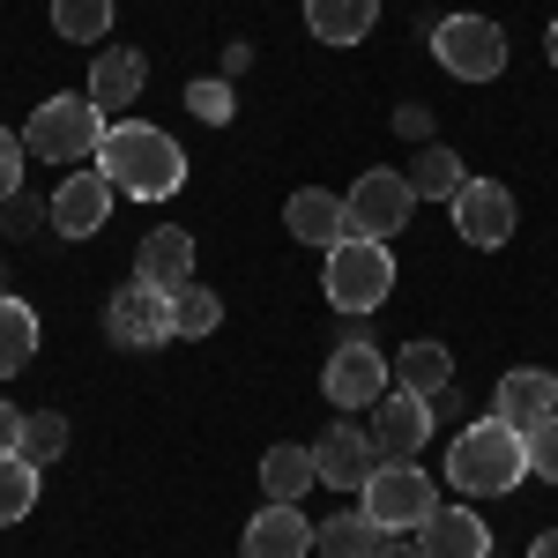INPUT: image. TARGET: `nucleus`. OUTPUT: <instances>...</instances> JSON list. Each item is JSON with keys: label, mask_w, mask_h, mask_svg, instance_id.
I'll return each instance as SVG.
<instances>
[{"label": "nucleus", "mask_w": 558, "mask_h": 558, "mask_svg": "<svg viewBox=\"0 0 558 558\" xmlns=\"http://www.w3.org/2000/svg\"><path fill=\"white\" fill-rule=\"evenodd\" d=\"M216 328H223V299L216 291H202V283L172 291V343H202Z\"/></svg>", "instance_id": "a878e982"}, {"label": "nucleus", "mask_w": 558, "mask_h": 558, "mask_svg": "<svg viewBox=\"0 0 558 558\" xmlns=\"http://www.w3.org/2000/svg\"><path fill=\"white\" fill-rule=\"evenodd\" d=\"M387 291H395L387 239H343V246H328V305L336 313H380Z\"/></svg>", "instance_id": "20e7f679"}, {"label": "nucleus", "mask_w": 558, "mask_h": 558, "mask_svg": "<svg viewBox=\"0 0 558 558\" xmlns=\"http://www.w3.org/2000/svg\"><path fill=\"white\" fill-rule=\"evenodd\" d=\"M447 209H454V231L470 239L476 254H492V246H507V239H514V194H507L499 179H470Z\"/></svg>", "instance_id": "9b49d317"}, {"label": "nucleus", "mask_w": 558, "mask_h": 558, "mask_svg": "<svg viewBox=\"0 0 558 558\" xmlns=\"http://www.w3.org/2000/svg\"><path fill=\"white\" fill-rule=\"evenodd\" d=\"M105 216H112V179L97 172V165H83L75 179H60V194H52V231H60V239H97Z\"/></svg>", "instance_id": "ddd939ff"}, {"label": "nucleus", "mask_w": 558, "mask_h": 558, "mask_svg": "<svg viewBox=\"0 0 558 558\" xmlns=\"http://www.w3.org/2000/svg\"><path fill=\"white\" fill-rule=\"evenodd\" d=\"M31 357H38V313L0 291V380H8V373H23Z\"/></svg>", "instance_id": "393cba45"}, {"label": "nucleus", "mask_w": 558, "mask_h": 558, "mask_svg": "<svg viewBox=\"0 0 558 558\" xmlns=\"http://www.w3.org/2000/svg\"><path fill=\"white\" fill-rule=\"evenodd\" d=\"M410 186H417V202H454L470 172H462V157L447 149V142H425L417 157H410Z\"/></svg>", "instance_id": "b1692460"}, {"label": "nucleus", "mask_w": 558, "mask_h": 558, "mask_svg": "<svg viewBox=\"0 0 558 558\" xmlns=\"http://www.w3.org/2000/svg\"><path fill=\"white\" fill-rule=\"evenodd\" d=\"M313 544H320V529H313L299 507L268 499V507L246 521V536H239V558H305Z\"/></svg>", "instance_id": "2eb2a0df"}, {"label": "nucleus", "mask_w": 558, "mask_h": 558, "mask_svg": "<svg viewBox=\"0 0 558 558\" xmlns=\"http://www.w3.org/2000/svg\"><path fill=\"white\" fill-rule=\"evenodd\" d=\"M45 223H52V202H38V194H15V202L0 209V231H8V239H31Z\"/></svg>", "instance_id": "7c9ffc66"}, {"label": "nucleus", "mask_w": 558, "mask_h": 558, "mask_svg": "<svg viewBox=\"0 0 558 558\" xmlns=\"http://www.w3.org/2000/svg\"><path fill=\"white\" fill-rule=\"evenodd\" d=\"M387 387H395V365H387L373 343H336L328 365H320V395H328L336 410H373Z\"/></svg>", "instance_id": "6e6552de"}, {"label": "nucleus", "mask_w": 558, "mask_h": 558, "mask_svg": "<svg viewBox=\"0 0 558 558\" xmlns=\"http://www.w3.org/2000/svg\"><path fill=\"white\" fill-rule=\"evenodd\" d=\"M105 336H112L120 350H157V343H172V299H165V291H149V283L112 291V305H105Z\"/></svg>", "instance_id": "9d476101"}, {"label": "nucleus", "mask_w": 558, "mask_h": 558, "mask_svg": "<svg viewBox=\"0 0 558 558\" xmlns=\"http://www.w3.org/2000/svg\"><path fill=\"white\" fill-rule=\"evenodd\" d=\"M105 112L89 105L83 89H52L38 112H31V128H23V149L45 157V165H89L97 157V142H105Z\"/></svg>", "instance_id": "7ed1b4c3"}, {"label": "nucleus", "mask_w": 558, "mask_h": 558, "mask_svg": "<svg viewBox=\"0 0 558 558\" xmlns=\"http://www.w3.org/2000/svg\"><path fill=\"white\" fill-rule=\"evenodd\" d=\"M395 387H410V395H425V402H439L447 387H454V357H447V343H410L402 357H395Z\"/></svg>", "instance_id": "4be33fe9"}, {"label": "nucleus", "mask_w": 558, "mask_h": 558, "mask_svg": "<svg viewBox=\"0 0 558 558\" xmlns=\"http://www.w3.org/2000/svg\"><path fill=\"white\" fill-rule=\"evenodd\" d=\"M380 521L365 514V507H343V514L320 521V558H380Z\"/></svg>", "instance_id": "5701e85b"}, {"label": "nucleus", "mask_w": 558, "mask_h": 558, "mask_svg": "<svg viewBox=\"0 0 558 558\" xmlns=\"http://www.w3.org/2000/svg\"><path fill=\"white\" fill-rule=\"evenodd\" d=\"M395 128H402V134H432V120H425V105H402V112H395Z\"/></svg>", "instance_id": "f704fd0d"}, {"label": "nucleus", "mask_w": 558, "mask_h": 558, "mask_svg": "<svg viewBox=\"0 0 558 558\" xmlns=\"http://www.w3.org/2000/svg\"><path fill=\"white\" fill-rule=\"evenodd\" d=\"M529 439V476H544V484H558V417H544L536 432H521Z\"/></svg>", "instance_id": "2f4dec72"}, {"label": "nucleus", "mask_w": 558, "mask_h": 558, "mask_svg": "<svg viewBox=\"0 0 558 558\" xmlns=\"http://www.w3.org/2000/svg\"><path fill=\"white\" fill-rule=\"evenodd\" d=\"M432 52L454 83H499L507 75V31L492 15H447L432 31Z\"/></svg>", "instance_id": "423d86ee"}, {"label": "nucleus", "mask_w": 558, "mask_h": 558, "mask_svg": "<svg viewBox=\"0 0 558 558\" xmlns=\"http://www.w3.org/2000/svg\"><path fill=\"white\" fill-rule=\"evenodd\" d=\"M15 447H23V410L0 402V454H15Z\"/></svg>", "instance_id": "72a5a7b5"}, {"label": "nucleus", "mask_w": 558, "mask_h": 558, "mask_svg": "<svg viewBox=\"0 0 558 558\" xmlns=\"http://www.w3.org/2000/svg\"><path fill=\"white\" fill-rule=\"evenodd\" d=\"M380 23V0H305V31L320 45H365Z\"/></svg>", "instance_id": "aec40b11"}, {"label": "nucleus", "mask_w": 558, "mask_h": 558, "mask_svg": "<svg viewBox=\"0 0 558 558\" xmlns=\"http://www.w3.org/2000/svg\"><path fill=\"white\" fill-rule=\"evenodd\" d=\"M149 89V60H142V45H112V52H97V68H89V105L97 112H120Z\"/></svg>", "instance_id": "6ab92c4d"}, {"label": "nucleus", "mask_w": 558, "mask_h": 558, "mask_svg": "<svg viewBox=\"0 0 558 558\" xmlns=\"http://www.w3.org/2000/svg\"><path fill=\"white\" fill-rule=\"evenodd\" d=\"M31 507H38V462H23V454H0V529L31 521Z\"/></svg>", "instance_id": "bb28decb"}, {"label": "nucleus", "mask_w": 558, "mask_h": 558, "mask_svg": "<svg viewBox=\"0 0 558 558\" xmlns=\"http://www.w3.org/2000/svg\"><path fill=\"white\" fill-rule=\"evenodd\" d=\"M343 209H350V239H395L417 209V186H410V172H365L343 194Z\"/></svg>", "instance_id": "0eeeda50"}, {"label": "nucleus", "mask_w": 558, "mask_h": 558, "mask_svg": "<svg viewBox=\"0 0 558 558\" xmlns=\"http://www.w3.org/2000/svg\"><path fill=\"white\" fill-rule=\"evenodd\" d=\"M529 558H558V529H551V536H536V544H529Z\"/></svg>", "instance_id": "c9c22d12"}, {"label": "nucleus", "mask_w": 558, "mask_h": 558, "mask_svg": "<svg viewBox=\"0 0 558 558\" xmlns=\"http://www.w3.org/2000/svg\"><path fill=\"white\" fill-rule=\"evenodd\" d=\"M112 15H120L112 0H52V31H60L68 45H97L105 31H112Z\"/></svg>", "instance_id": "cd10ccee"}, {"label": "nucleus", "mask_w": 558, "mask_h": 558, "mask_svg": "<svg viewBox=\"0 0 558 558\" xmlns=\"http://www.w3.org/2000/svg\"><path fill=\"white\" fill-rule=\"evenodd\" d=\"M23 157H31V149H23V134L0 128V209H8V202L23 194Z\"/></svg>", "instance_id": "473e14b6"}, {"label": "nucleus", "mask_w": 558, "mask_h": 558, "mask_svg": "<svg viewBox=\"0 0 558 558\" xmlns=\"http://www.w3.org/2000/svg\"><path fill=\"white\" fill-rule=\"evenodd\" d=\"M89 165L112 179V194H134V202H172L186 186V149L149 120H112Z\"/></svg>", "instance_id": "f257e3e1"}, {"label": "nucleus", "mask_w": 558, "mask_h": 558, "mask_svg": "<svg viewBox=\"0 0 558 558\" xmlns=\"http://www.w3.org/2000/svg\"><path fill=\"white\" fill-rule=\"evenodd\" d=\"M313 462H320V484H336V492H365L373 470H380V447H373V432H365V425H328V432H320V447H313Z\"/></svg>", "instance_id": "f8f14e48"}, {"label": "nucleus", "mask_w": 558, "mask_h": 558, "mask_svg": "<svg viewBox=\"0 0 558 558\" xmlns=\"http://www.w3.org/2000/svg\"><path fill=\"white\" fill-rule=\"evenodd\" d=\"M357 499H365V514L380 521V536H417L432 521V507H439V492H432V476L417 462H380Z\"/></svg>", "instance_id": "39448f33"}, {"label": "nucleus", "mask_w": 558, "mask_h": 558, "mask_svg": "<svg viewBox=\"0 0 558 558\" xmlns=\"http://www.w3.org/2000/svg\"><path fill=\"white\" fill-rule=\"evenodd\" d=\"M492 417L514 432H536L544 417H558V373H536V365H514L507 380L492 387Z\"/></svg>", "instance_id": "4468645a"}, {"label": "nucleus", "mask_w": 558, "mask_h": 558, "mask_svg": "<svg viewBox=\"0 0 558 558\" xmlns=\"http://www.w3.org/2000/svg\"><path fill=\"white\" fill-rule=\"evenodd\" d=\"M15 454H23V462H60V454H68V417H60V410H38V417H23V447H15Z\"/></svg>", "instance_id": "c85d7f7f"}, {"label": "nucleus", "mask_w": 558, "mask_h": 558, "mask_svg": "<svg viewBox=\"0 0 558 558\" xmlns=\"http://www.w3.org/2000/svg\"><path fill=\"white\" fill-rule=\"evenodd\" d=\"M432 432H439V410H432L425 395L387 387L380 402H373V447H380V462H410V454H425Z\"/></svg>", "instance_id": "1a4fd4ad"}, {"label": "nucleus", "mask_w": 558, "mask_h": 558, "mask_svg": "<svg viewBox=\"0 0 558 558\" xmlns=\"http://www.w3.org/2000/svg\"><path fill=\"white\" fill-rule=\"evenodd\" d=\"M380 558H425L417 544H380Z\"/></svg>", "instance_id": "e433bc0d"}, {"label": "nucleus", "mask_w": 558, "mask_h": 558, "mask_svg": "<svg viewBox=\"0 0 558 558\" xmlns=\"http://www.w3.org/2000/svg\"><path fill=\"white\" fill-rule=\"evenodd\" d=\"M544 52H551V68H558V15H551V38H544Z\"/></svg>", "instance_id": "4c0bfd02"}, {"label": "nucleus", "mask_w": 558, "mask_h": 558, "mask_svg": "<svg viewBox=\"0 0 558 558\" xmlns=\"http://www.w3.org/2000/svg\"><path fill=\"white\" fill-rule=\"evenodd\" d=\"M134 283H149V291H186L194 283V231H179V223H157L149 239H142V254H134Z\"/></svg>", "instance_id": "dca6fc26"}, {"label": "nucleus", "mask_w": 558, "mask_h": 558, "mask_svg": "<svg viewBox=\"0 0 558 558\" xmlns=\"http://www.w3.org/2000/svg\"><path fill=\"white\" fill-rule=\"evenodd\" d=\"M425 558H492V521L470 507H432V521L417 529Z\"/></svg>", "instance_id": "a211bd4d"}, {"label": "nucleus", "mask_w": 558, "mask_h": 558, "mask_svg": "<svg viewBox=\"0 0 558 558\" xmlns=\"http://www.w3.org/2000/svg\"><path fill=\"white\" fill-rule=\"evenodd\" d=\"M186 112H194V120H209V128H223V120H231V112H239V105H231V83H202V75H194V83H186Z\"/></svg>", "instance_id": "c756f323"}, {"label": "nucleus", "mask_w": 558, "mask_h": 558, "mask_svg": "<svg viewBox=\"0 0 558 558\" xmlns=\"http://www.w3.org/2000/svg\"><path fill=\"white\" fill-rule=\"evenodd\" d=\"M521 476H529V439L499 417H476L470 432H454L447 447V484L470 492V499H507Z\"/></svg>", "instance_id": "f03ea898"}, {"label": "nucleus", "mask_w": 558, "mask_h": 558, "mask_svg": "<svg viewBox=\"0 0 558 558\" xmlns=\"http://www.w3.org/2000/svg\"><path fill=\"white\" fill-rule=\"evenodd\" d=\"M313 484H320V462H313V447H291V439H283V447H268V454H260V492H268V499L299 507Z\"/></svg>", "instance_id": "412c9836"}, {"label": "nucleus", "mask_w": 558, "mask_h": 558, "mask_svg": "<svg viewBox=\"0 0 558 558\" xmlns=\"http://www.w3.org/2000/svg\"><path fill=\"white\" fill-rule=\"evenodd\" d=\"M283 223H291L299 246H320V254L350 239V209H343V194H328V186H299L283 202Z\"/></svg>", "instance_id": "f3484780"}]
</instances>
